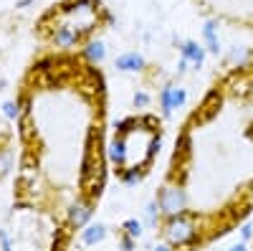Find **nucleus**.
<instances>
[{
    "label": "nucleus",
    "instance_id": "1",
    "mask_svg": "<svg viewBox=\"0 0 253 251\" xmlns=\"http://www.w3.org/2000/svg\"><path fill=\"white\" fill-rule=\"evenodd\" d=\"M18 160L10 208L41 213L76 236L109 180V89L91 51L38 49L15 81Z\"/></svg>",
    "mask_w": 253,
    "mask_h": 251
},
{
    "label": "nucleus",
    "instance_id": "2",
    "mask_svg": "<svg viewBox=\"0 0 253 251\" xmlns=\"http://www.w3.org/2000/svg\"><path fill=\"white\" fill-rule=\"evenodd\" d=\"M114 23L104 0H53L33 20V38L41 49L89 51Z\"/></svg>",
    "mask_w": 253,
    "mask_h": 251
},
{
    "label": "nucleus",
    "instance_id": "3",
    "mask_svg": "<svg viewBox=\"0 0 253 251\" xmlns=\"http://www.w3.org/2000/svg\"><path fill=\"white\" fill-rule=\"evenodd\" d=\"M162 150V119L157 114H132L114 124L109 137V167L117 180L134 188L150 173L152 162Z\"/></svg>",
    "mask_w": 253,
    "mask_h": 251
},
{
    "label": "nucleus",
    "instance_id": "4",
    "mask_svg": "<svg viewBox=\"0 0 253 251\" xmlns=\"http://www.w3.org/2000/svg\"><path fill=\"white\" fill-rule=\"evenodd\" d=\"M0 241L3 251H74L76 234L41 213L8 208Z\"/></svg>",
    "mask_w": 253,
    "mask_h": 251
},
{
    "label": "nucleus",
    "instance_id": "5",
    "mask_svg": "<svg viewBox=\"0 0 253 251\" xmlns=\"http://www.w3.org/2000/svg\"><path fill=\"white\" fill-rule=\"evenodd\" d=\"M74 251H137V239L126 231V226H109L91 221L76 236Z\"/></svg>",
    "mask_w": 253,
    "mask_h": 251
},
{
    "label": "nucleus",
    "instance_id": "6",
    "mask_svg": "<svg viewBox=\"0 0 253 251\" xmlns=\"http://www.w3.org/2000/svg\"><path fill=\"white\" fill-rule=\"evenodd\" d=\"M15 160H18V137H15V124L0 112V183L13 178L15 173Z\"/></svg>",
    "mask_w": 253,
    "mask_h": 251
},
{
    "label": "nucleus",
    "instance_id": "7",
    "mask_svg": "<svg viewBox=\"0 0 253 251\" xmlns=\"http://www.w3.org/2000/svg\"><path fill=\"white\" fill-rule=\"evenodd\" d=\"M238 231H241V241H243V244L253 241V223H251V221H243V223L238 226Z\"/></svg>",
    "mask_w": 253,
    "mask_h": 251
},
{
    "label": "nucleus",
    "instance_id": "8",
    "mask_svg": "<svg viewBox=\"0 0 253 251\" xmlns=\"http://www.w3.org/2000/svg\"><path fill=\"white\" fill-rule=\"evenodd\" d=\"M230 251H248V244H236V246H230Z\"/></svg>",
    "mask_w": 253,
    "mask_h": 251
},
{
    "label": "nucleus",
    "instance_id": "9",
    "mask_svg": "<svg viewBox=\"0 0 253 251\" xmlns=\"http://www.w3.org/2000/svg\"><path fill=\"white\" fill-rule=\"evenodd\" d=\"M155 251H172V249H170V246H165V244H160V246H157Z\"/></svg>",
    "mask_w": 253,
    "mask_h": 251
},
{
    "label": "nucleus",
    "instance_id": "10",
    "mask_svg": "<svg viewBox=\"0 0 253 251\" xmlns=\"http://www.w3.org/2000/svg\"><path fill=\"white\" fill-rule=\"evenodd\" d=\"M0 251H3V241H0Z\"/></svg>",
    "mask_w": 253,
    "mask_h": 251
}]
</instances>
